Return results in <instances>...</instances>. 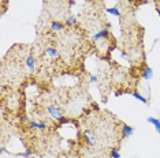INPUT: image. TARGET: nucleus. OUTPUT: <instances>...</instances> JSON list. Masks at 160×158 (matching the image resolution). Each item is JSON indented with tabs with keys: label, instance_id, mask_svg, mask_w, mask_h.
Listing matches in <instances>:
<instances>
[{
	"label": "nucleus",
	"instance_id": "f257e3e1",
	"mask_svg": "<svg viewBox=\"0 0 160 158\" xmlns=\"http://www.w3.org/2000/svg\"><path fill=\"white\" fill-rule=\"evenodd\" d=\"M67 26L64 22H60V21H52L51 22V30L52 31H56V33H60V31L66 30Z\"/></svg>",
	"mask_w": 160,
	"mask_h": 158
},
{
	"label": "nucleus",
	"instance_id": "f03ea898",
	"mask_svg": "<svg viewBox=\"0 0 160 158\" xmlns=\"http://www.w3.org/2000/svg\"><path fill=\"white\" fill-rule=\"evenodd\" d=\"M111 35V33L108 31V29H101V30H99L96 34L92 37L93 41H100V40H104V38H108Z\"/></svg>",
	"mask_w": 160,
	"mask_h": 158
},
{
	"label": "nucleus",
	"instance_id": "7ed1b4c3",
	"mask_svg": "<svg viewBox=\"0 0 160 158\" xmlns=\"http://www.w3.org/2000/svg\"><path fill=\"white\" fill-rule=\"evenodd\" d=\"M133 127H130L129 124H126V123H123L122 124V136L123 138H129L130 135L133 134Z\"/></svg>",
	"mask_w": 160,
	"mask_h": 158
},
{
	"label": "nucleus",
	"instance_id": "20e7f679",
	"mask_svg": "<svg viewBox=\"0 0 160 158\" xmlns=\"http://www.w3.org/2000/svg\"><path fill=\"white\" fill-rule=\"evenodd\" d=\"M77 18H75L74 15H67L66 16V19H64V23H66V26L67 27H74L75 25H77Z\"/></svg>",
	"mask_w": 160,
	"mask_h": 158
},
{
	"label": "nucleus",
	"instance_id": "39448f33",
	"mask_svg": "<svg viewBox=\"0 0 160 158\" xmlns=\"http://www.w3.org/2000/svg\"><path fill=\"white\" fill-rule=\"evenodd\" d=\"M141 77H142V79H145V81H148V79H151L153 77V70H152L151 67H145L142 74H141Z\"/></svg>",
	"mask_w": 160,
	"mask_h": 158
},
{
	"label": "nucleus",
	"instance_id": "423d86ee",
	"mask_svg": "<svg viewBox=\"0 0 160 158\" xmlns=\"http://www.w3.org/2000/svg\"><path fill=\"white\" fill-rule=\"evenodd\" d=\"M147 121H148V123H151V124H153V127L156 128V131L160 134V120H159V118H156V117H148Z\"/></svg>",
	"mask_w": 160,
	"mask_h": 158
},
{
	"label": "nucleus",
	"instance_id": "0eeeda50",
	"mask_svg": "<svg viewBox=\"0 0 160 158\" xmlns=\"http://www.w3.org/2000/svg\"><path fill=\"white\" fill-rule=\"evenodd\" d=\"M132 95L134 97V98L140 100V101H141V102H142V104H148V100H147V98H145V97H144V95H141V94H140V93H138V90H133V91H132Z\"/></svg>",
	"mask_w": 160,
	"mask_h": 158
},
{
	"label": "nucleus",
	"instance_id": "6e6552de",
	"mask_svg": "<svg viewBox=\"0 0 160 158\" xmlns=\"http://www.w3.org/2000/svg\"><path fill=\"white\" fill-rule=\"evenodd\" d=\"M107 12L108 14H112V15H115V16L121 15V11H119L118 7H110V8H107Z\"/></svg>",
	"mask_w": 160,
	"mask_h": 158
}]
</instances>
